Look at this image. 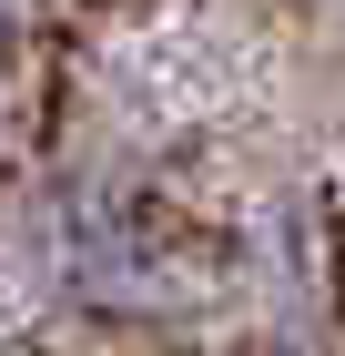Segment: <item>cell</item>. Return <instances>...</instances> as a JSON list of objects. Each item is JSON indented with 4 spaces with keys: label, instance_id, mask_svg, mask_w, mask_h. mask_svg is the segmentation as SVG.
Here are the masks:
<instances>
[]
</instances>
